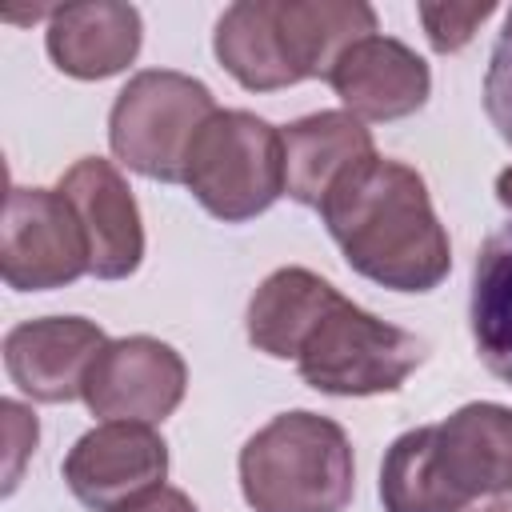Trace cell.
Masks as SVG:
<instances>
[{
    "instance_id": "cell-1",
    "label": "cell",
    "mask_w": 512,
    "mask_h": 512,
    "mask_svg": "<svg viewBox=\"0 0 512 512\" xmlns=\"http://www.w3.org/2000/svg\"><path fill=\"white\" fill-rule=\"evenodd\" d=\"M320 216L348 268L380 288L432 292L452 268V244L428 184L404 160L372 152L332 184Z\"/></svg>"
},
{
    "instance_id": "cell-2",
    "label": "cell",
    "mask_w": 512,
    "mask_h": 512,
    "mask_svg": "<svg viewBox=\"0 0 512 512\" xmlns=\"http://www.w3.org/2000/svg\"><path fill=\"white\" fill-rule=\"evenodd\" d=\"M240 492L252 512H344L356 492L348 432L308 408L272 416L240 448Z\"/></svg>"
},
{
    "instance_id": "cell-3",
    "label": "cell",
    "mask_w": 512,
    "mask_h": 512,
    "mask_svg": "<svg viewBox=\"0 0 512 512\" xmlns=\"http://www.w3.org/2000/svg\"><path fill=\"white\" fill-rule=\"evenodd\" d=\"M428 344L352 300L336 296L296 348V372L324 396H380L396 392L420 364Z\"/></svg>"
},
{
    "instance_id": "cell-4",
    "label": "cell",
    "mask_w": 512,
    "mask_h": 512,
    "mask_svg": "<svg viewBox=\"0 0 512 512\" xmlns=\"http://www.w3.org/2000/svg\"><path fill=\"white\" fill-rule=\"evenodd\" d=\"M184 184L204 212L244 224L284 196V140L256 112L220 108L188 148Z\"/></svg>"
},
{
    "instance_id": "cell-5",
    "label": "cell",
    "mask_w": 512,
    "mask_h": 512,
    "mask_svg": "<svg viewBox=\"0 0 512 512\" xmlns=\"http://www.w3.org/2000/svg\"><path fill=\"white\" fill-rule=\"evenodd\" d=\"M212 112H220L216 96L196 76L172 68H144L112 100V156L148 180L184 184L188 148Z\"/></svg>"
},
{
    "instance_id": "cell-6",
    "label": "cell",
    "mask_w": 512,
    "mask_h": 512,
    "mask_svg": "<svg viewBox=\"0 0 512 512\" xmlns=\"http://www.w3.org/2000/svg\"><path fill=\"white\" fill-rule=\"evenodd\" d=\"M88 272V236L60 188H8L0 276L16 292H52Z\"/></svg>"
},
{
    "instance_id": "cell-7",
    "label": "cell",
    "mask_w": 512,
    "mask_h": 512,
    "mask_svg": "<svg viewBox=\"0 0 512 512\" xmlns=\"http://www.w3.org/2000/svg\"><path fill=\"white\" fill-rule=\"evenodd\" d=\"M188 388L184 356L156 336H120L108 340L84 380V404L92 416L156 424L172 416Z\"/></svg>"
},
{
    "instance_id": "cell-8",
    "label": "cell",
    "mask_w": 512,
    "mask_h": 512,
    "mask_svg": "<svg viewBox=\"0 0 512 512\" xmlns=\"http://www.w3.org/2000/svg\"><path fill=\"white\" fill-rule=\"evenodd\" d=\"M164 476L168 444L152 432V424L108 420L84 432L64 456V480L92 512H120L164 488Z\"/></svg>"
},
{
    "instance_id": "cell-9",
    "label": "cell",
    "mask_w": 512,
    "mask_h": 512,
    "mask_svg": "<svg viewBox=\"0 0 512 512\" xmlns=\"http://www.w3.org/2000/svg\"><path fill=\"white\" fill-rule=\"evenodd\" d=\"M104 344V328L84 316H40L4 336V368L24 396L40 404H68L84 396L88 368Z\"/></svg>"
},
{
    "instance_id": "cell-10",
    "label": "cell",
    "mask_w": 512,
    "mask_h": 512,
    "mask_svg": "<svg viewBox=\"0 0 512 512\" xmlns=\"http://www.w3.org/2000/svg\"><path fill=\"white\" fill-rule=\"evenodd\" d=\"M60 196L76 208L88 236V272L100 280H124L144 260L140 208L112 160L84 156L60 176Z\"/></svg>"
},
{
    "instance_id": "cell-11",
    "label": "cell",
    "mask_w": 512,
    "mask_h": 512,
    "mask_svg": "<svg viewBox=\"0 0 512 512\" xmlns=\"http://www.w3.org/2000/svg\"><path fill=\"white\" fill-rule=\"evenodd\" d=\"M328 84L340 96L344 112H352L356 120H404L424 108L432 72L424 56H416L404 40L376 32L356 40L336 60Z\"/></svg>"
},
{
    "instance_id": "cell-12",
    "label": "cell",
    "mask_w": 512,
    "mask_h": 512,
    "mask_svg": "<svg viewBox=\"0 0 512 512\" xmlns=\"http://www.w3.org/2000/svg\"><path fill=\"white\" fill-rule=\"evenodd\" d=\"M436 464L468 508L512 492V408L492 400L456 408L436 424Z\"/></svg>"
},
{
    "instance_id": "cell-13",
    "label": "cell",
    "mask_w": 512,
    "mask_h": 512,
    "mask_svg": "<svg viewBox=\"0 0 512 512\" xmlns=\"http://www.w3.org/2000/svg\"><path fill=\"white\" fill-rule=\"evenodd\" d=\"M140 12L120 0L64 4L48 12V56L64 76L108 80L124 72L140 52Z\"/></svg>"
},
{
    "instance_id": "cell-14",
    "label": "cell",
    "mask_w": 512,
    "mask_h": 512,
    "mask_svg": "<svg viewBox=\"0 0 512 512\" xmlns=\"http://www.w3.org/2000/svg\"><path fill=\"white\" fill-rule=\"evenodd\" d=\"M280 140H284V192L304 208H320L332 184L376 152L372 132L352 112L300 116L280 132Z\"/></svg>"
},
{
    "instance_id": "cell-15",
    "label": "cell",
    "mask_w": 512,
    "mask_h": 512,
    "mask_svg": "<svg viewBox=\"0 0 512 512\" xmlns=\"http://www.w3.org/2000/svg\"><path fill=\"white\" fill-rule=\"evenodd\" d=\"M276 20L300 80H328L356 40L376 36V8L364 0H276Z\"/></svg>"
},
{
    "instance_id": "cell-16",
    "label": "cell",
    "mask_w": 512,
    "mask_h": 512,
    "mask_svg": "<svg viewBox=\"0 0 512 512\" xmlns=\"http://www.w3.org/2000/svg\"><path fill=\"white\" fill-rule=\"evenodd\" d=\"M340 292L300 268V264H288V268H276L260 280V288L252 292L248 300V340L256 352L272 356V360H296V348L300 340L308 336V328L316 324V316L336 300Z\"/></svg>"
},
{
    "instance_id": "cell-17",
    "label": "cell",
    "mask_w": 512,
    "mask_h": 512,
    "mask_svg": "<svg viewBox=\"0 0 512 512\" xmlns=\"http://www.w3.org/2000/svg\"><path fill=\"white\" fill-rule=\"evenodd\" d=\"M212 52L224 64V72L248 88V92H276L288 84H300L292 72L280 20H276V0H236L224 8L216 20Z\"/></svg>"
},
{
    "instance_id": "cell-18",
    "label": "cell",
    "mask_w": 512,
    "mask_h": 512,
    "mask_svg": "<svg viewBox=\"0 0 512 512\" xmlns=\"http://www.w3.org/2000/svg\"><path fill=\"white\" fill-rule=\"evenodd\" d=\"M468 324L484 368L512 388V220L500 224L476 252Z\"/></svg>"
},
{
    "instance_id": "cell-19",
    "label": "cell",
    "mask_w": 512,
    "mask_h": 512,
    "mask_svg": "<svg viewBox=\"0 0 512 512\" xmlns=\"http://www.w3.org/2000/svg\"><path fill=\"white\" fill-rule=\"evenodd\" d=\"M380 504L384 512H468L436 464V424L392 440L380 464Z\"/></svg>"
},
{
    "instance_id": "cell-20",
    "label": "cell",
    "mask_w": 512,
    "mask_h": 512,
    "mask_svg": "<svg viewBox=\"0 0 512 512\" xmlns=\"http://www.w3.org/2000/svg\"><path fill=\"white\" fill-rule=\"evenodd\" d=\"M416 12L424 20L428 44L448 56V52H460L476 36V28L496 12V4L492 0H480V4H420Z\"/></svg>"
},
{
    "instance_id": "cell-21",
    "label": "cell",
    "mask_w": 512,
    "mask_h": 512,
    "mask_svg": "<svg viewBox=\"0 0 512 512\" xmlns=\"http://www.w3.org/2000/svg\"><path fill=\"white\" fill-rule=\"evenodd\" d=\"M484 112L500 140L512 144V8L504 16V28L492 44L488 72H484Z\"/></svg>"
},
{
    "instance_id": "cell-22",
    "label": "cell",
    "mask_w": 512,
    "mask_h": 512,
    "mask_svg": "<svg viewBox=\"0 0 512 512\" xmlns=\"http://www.w3.org/2000/svg\"><path fill=\"white\" fill-rule=\"evenodd\" d=\"M120 512H196V504H192V496L188 492H180V488H156V492H148L144 500H136V504H128V508H120Z\"/></svg>"
},
{
    "instance_id": "cell-23",
    "label": "cell",
    "mask_w": 512,
    "mask_h": 512,
    "mask_svg": "<svg viewBox=\"0 0 512 512\" xmlns=\"http://www.w3.org/2000/svg\"><path fill=\"white\" fill-rule=\"evenodd\" d=\"M496 200L512 212V168H504V172L496 176Z\"/></svg>"
},
{
    "instance_id": "cell-24",
    "label": "cell",
    "mask_w": 512,
    "mask_h": 512,
    "mask_svg": "<svg viewBox=\"0 0 512 512\" xmlns=\"http://www.w3.org/2000/svg\"><path fill=\"white\" fill-rule=\"evenodd\" d=\"M476 512H512V500H492V504H484Z\"/></svg>"
}]
</instances>
